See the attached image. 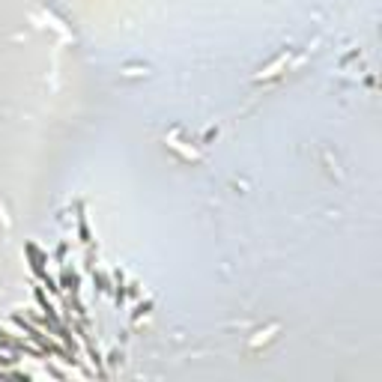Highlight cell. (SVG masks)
Listing matches in <instances>:
<instances>
[{"label": "cell", "mask_w": 382, "mask_h": 382, "mask_svg": "<svg viewBox=\"0 0 382 382\" xmlns=\"http://www.w3.org/2000/svg\"><path fill=\"white\" fill-rule=\"evenodd\" d=\"M284 63H287V54H284V57H281L278 63H272V66H269L266 72H260V75H257V78H272V75H278V69H281Z\"/></svg>", "instance_id": "6da1fadb"}]
</instances>
